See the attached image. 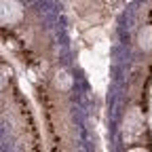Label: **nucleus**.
Here are the masks:
<instances>
[{
    "label": "nucleus",
    "mask_w": 152,
    "mask_h": 152,
    "mask_svg": "<svg viewBox=\"0 0 152 152\" xmlns=\"http://www.w3.org/2000/svg\"><path fill=\"white\" fill-rule=\"evenodd\" d=\"M21 17H23V9L17 0H2L0 2V19H2L4 26L17 23Z\"/></svg>",
    "instance_id": "obj_2"
},
{
    "label": "nucleus",
    "mask_w": 152,
    "mask_h": 152,
    "mask_svg": "<svg viewBox=\"0 0 152 152\" xmlns=\"http://www.w3.org/2000/svg\"><path fill=\"white\" fill-rule=\"evenodd\" d=\"M70 85H72V76H70L68 72H57V76H55V87L61 89V91H66V89H70Z\"/></svg>",
    "instance_id": "obj_4"
},
{
    "label": "nucleus",
    "mask_w": 152,
    "mask_h": 152,
    "mask_svg": "<svg viewBox=\"0 0 152 152\" xmlns=\"http://www.w3.org/2000/svg\"><path fill=\"white\" fill-rule=\"evenodd\" d=\"M144 133V116L137 108H131L127 114H125V121H123V137L127 142H133L137 140Z\"/></svg>",
    "instance_id": "obj_1"
},
{
    "label": "nucleus",
    "mask_w": 152,
    "mask_h": 152,
    "mask_svg": "<svg viewBox=\"0 0 152 152\" xmlns=\"http://www.w3.org/2000/svg\"><path fill=\"white\" fill-rule=\"evenodd\" d=\"M137 42H140V47H142L144 51H152V26H146V28L140 32Z\"/></svg>",
    "instance_id": "obj_3"
},
{
    "label": "nucleus",
    "mask_w": 152,
    "mask_h": 152,
    "mask_svg": "<svg viewBox=\"0 0 152 152\" xmlns=\"http://www.w3.org/2000/svg\"><path fill=\"white\" fill-rule=\"evenodd\" d=\"M129 152H148V150H144V148H131Z\"/></svg>",
    "instance_id": "obj_5"
}]
</instances>
